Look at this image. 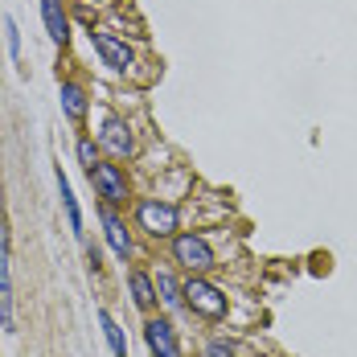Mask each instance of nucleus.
<instances>
[{
  "label": "nucleus",
  "instance_id": "obj_1",
  "mask_svg": "<svg viewBox=\"0 0 357 357\" xmlns=\"http://www.w3.org/2000/svg\"><path fill=\"white\" fill-rule=\"evenodd\" d=\"M0 328L17 333V308H13V267H8V222L0 218Z\"/></svg>",
  "mask_w": 357,
  "mask_h": 357
},
{
  "label": "nucleus",
  "instance_id": "obj_2",
  "mask_svg": "<svg viewBox=\"0 0 357 357\" xmlns=\"http://www.w3.org/2000/svg\"><path fill=\"white\" fill-rule=\"evenodd\" d=\"M173 259L189 271H210L214 267V250L202 234H177L173 238Z\"/></svg>",
  "mask_w": 357,
  "mask_h": 357
},
{
  "label": "nucleus",
  "instance_id": "obj_3",
  "mask_svg": "<svg viewBox=\"0 0 357 357\" xmlns=\"http://www.w3.org/2000/svg\"><path fill=\"white\" fill-rule=\"evenodd\" d=\"M136 218H140V226L152 238H169L177 230V206H169V202H152L148 197V202H140Z\"/></svg>",
  "mask_w": 357,
  "mask_h": 357
},
{
  "label": "nucleus",
  "instance_id": "obj_4",
  "mask_svg": "<svg viewBox=\"0 0 357 357\" xmlns=\"http://www.w3.org/2000/svg\"><path fill=\"white\" fill-rule=\"evenodd\" d=\"M86 177H91L95 193H99L107 206H119V202H128V177L119 173V165H103V160H99V165H95Z\"/></svg>",
  "mask_w": 357,
  "mask_h": 357
},
{
  "label": "nucleus",
  "instance_id": "obj_5",
  "mask_svg": "<svg viewBox=\"0 0 357 357\" xmlns=\"http://www.w3.org/2000/svg\"><path fill=\"white\" fill-rule=\"evenodd\" d=\"M185 300H189L193 312H202V317H210V321L226 317V296H222L214 284H206V280H189V284H185Z\"/></svg>",
  "mask_w": 357,
  "mask_h": 357
},
{
  "label": "nucleus",
  "instance_id": "obj_6",
  "mask_svg": "<svg viewBox=\"0 0 357 357\" xmlns=\"http://www.w3.org/2000/svg\"><path fill=\"white\" fill-rule=\"evenodd\" d=\"M91 45H95V54L103 58V66H111L115 74H128L132 70V50H128V41H119L115 33H103V29H95L91 33Z\"/></svg>",
  "mask_w": 357,
  "mask_h": 357
},
{
  "label": "nucleus",
  "instance_id": "obj_7",
  "mask_svg": "<svg viewBox=\"0 0 357 357\" xmlns=\"http://www.w3.org/2000/svg\"><path fill=\"white\" fill-rule=\"evenodd\" d=\"M144 341H148L152 357H181L177 333H173V324L160 321V317H148V324H144Z\"/></svg>",
  "mask_w": 357,
  "mask_h": 357
},
{
  "label": "nucleus",
  "instance_id": "obj_8",
  "mask_svg": "<svg viewBox=\"0 0 357 357\" xmlns=\"http://www.w3.org/2000/svg\"><path fill=\"white\" fill-rule=\"evenodd\" d=\"M99 140H103V148H111L115 156H132V152H136V136H132V128H128L123 119H115V115H107V119H103Z\"/></svg>",
  "mask_w": 357,
  "mask_h": 357
},
{
  "label": "nucleus",
  "instance_id": "obj_9",
  "mask_svg": "<svg viewBox=\"0 0 357 357\" xmlns=\"http://www.w3.org/2000/svg\"><path fill=\"white\" fill-rule=\"evenodd\" d=\"M41 21H45V33L54 45H66L70 41V17H66V4L62 0H41Z\"/></svg>",
  "mask_w": 357,
  "mask_h": 357
},
{
  "label": "nucleus",
  "instance_id": "obj_10",
  "mask_svg": "<svg viewBox=\"0 0 357 357\" xmlns=\"http://www.w3.org/2000/svg\"><path fill=\"white\" fill-rule=\"evenodd\" d=\"M99 218H103V230H107V243H111V250L128 263L132 259V234H128V226L115 218V210H111L107 202H103V210H99Z\"/></svg>",
  "mask_w": 357,
  "mask_h": 357
},
{
  "label": "nucleus",
  "instance_id": "obj_11",
  "mask_svg": "<svg viewBox=\"0 0 357 357\" xmlns=\"http://www.w3.org/2000/svg\"><path fill=\"white\" fill-rule=\"evenodd\" d=\"M54 181H58V197H62V210H66V222H70V230L82 238L86 230H82V210H78V197H74L70 181H66V173L62 169H54Z\"/></svg>",
  "mask_w": 357,
  "mask_h": 357
},
{
  "label": "nucleus",
  "instance_id": "obj_12",
  "mask_svg": "<svg viewBox=\"0 0 357 357\" xmlns=\"http://www.w3.org/2000/svg\"><path fill=\"white\" fill-rule=\"evenodd\" d=\"M58 95H62V111H66L74 123H78V119L86 115V95H82V86H78V82H70V78H62Z\"/></svg>",
  "mask_w": 357,
  "mask_h": 357
},
{
  "label": "nucleus",
  "instance_id": "obj_13",
  "mask_svg": "<svg viewBox=\"0 0 357 357\" xmlns=\"http://www.w3.org/2000/svg\"><path fill=\"white\" fill-rule=\"evenodd\" d=\"M128 287H132V300H136V308H144V312H148V308L156 304V284H152L144 271H132V275H128Z\"/></svg>",
  "mask_w": 357,
  "mask_h": 357
},
{
  "label": "nucleus",
  "instance_id": "obj_14",
  "mask_svg": "<svg viewBox=\"0 0 357 357\" xmlns=\"http://www.w3.org/2000/svg\"><path fill=\"white\" fill-rule=\"evenodd\" d=\"M99 324H103V333H107V345L115 357H128V341H123V328L115 324V317L111 312H99Z\"/></svg>",
  "mask_w": 357,
  "mask_h": 357
},
{
  "label": "nucleus",
  "instance_id": "obj_15",
  "mask_svg": "<svg viewBox=\"0 0 357 357\" xmlns=\"http://www.w3.org/2000/svg\"><path fill=\"white\" fill-rule=\"evenodd\" d=\"M156 296H160L169 308H177L181 300H185V287H181L177 280L169 275V271H160V275H156Z\"/></svg>",
  "mask_w": 357,
  "mask_h": 357
},
{
  "label": "nucleus",
  "instance_id": "obj_16",
  "mask_svg": "<svg viewBox=\"0 0 357 357\" xmlns=\"http://www.w3.org/2000/svg\"><path fill=\"white\" fill-rule=\"evenodd\" d=\"M4 41H8V58L21 62V33H17V21L13 17H4Z\"/></svg>",
  "mask_w": 357,
  "mask_h": 357
},
{
  "label": "nucleus",
  "instance_id": "obj_17",
  "mask_svg": "<svg viewBox=\"0 0 357 357\" xmlns=\"http://www.w3.org/2000/svg\"><path fill=\"white\" fill-rule=\"evenodd\" d=\"M78 165H82L86 173H91V169L99 165V152H95V140H86V136L78 140Z\"/></svg>",
  "mask_w": 357,
  "mask_h": 357
},
{
  "label": "nucleus",
  "instance_id": "obj_18",
  "mask_svg": "<svg viewBox=\"0 0 357 357\" xmlns=\"http://www.w3.org/2000/svg\"><path fill=\"white\" fill-rule=\"evenodd\" d=\"M202 357H230V345H226V341H210Z\"/></svg>",
  "mask_w": 357,
  "mask_h": 357
}]
</instances>
